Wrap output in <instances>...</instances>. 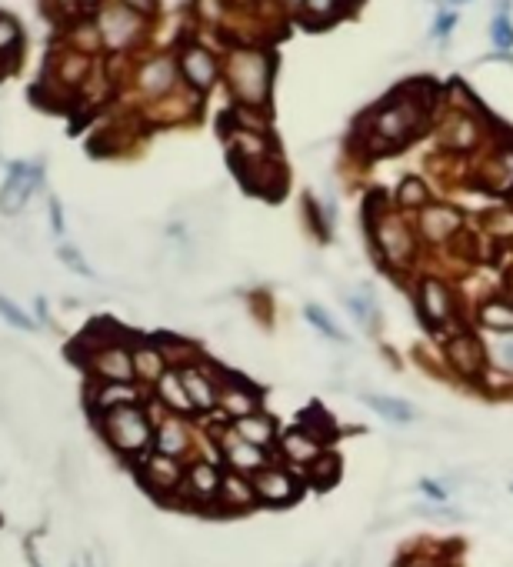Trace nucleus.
<instances>
[{
  "label": "nucleus",
  "instance_id": "nucleus-39",
  "mask_svg": "<svg viewBox=\"0 0 513 567\" xmlns=\"http://www.w3.org/2000/svg\"><path fill=\"white\" fill-rule=\"evenodd\" d=\"M287 4H291V7H297V4H300V0H287Z\"/></svg>",
  "mask_w": 513,
  "mask_h": 567
},
{
  "label": "nucleus",
  "instance_id": "nucleus-16",
  "mask_svg": "<svg viewBox=\"0 0 513 567\" xmlns=\"http://www.w3.org/2000/svg\"><path fill=\"white\" fill-rule=\"evenodd\" d=\"M100 31H104L110 48H124V44L130 40V34H134V11L110 7V11L100 17Z\"/></svg>",
  "mask_w": 513,
  "mask_h": 567
},
{
  "label": "nucleus",
  "instance_id": "nucleus-23",
  "mask_svg": "<svg viewBox=\"0 0 513 567\" xmlns=\"http://www.w3.org/2000/svg\"><path fill=\"white\" fill-rule=\"evenodd\" d=\"M157 388H161V401L167 404V407H174V411H194V401H190V394H187L184 380H180V374H163L161 380H157Z\"/></svg>",
  "mask_w": 513,
  "mask_h": 567
},
{
  "label": "nucleus",
  "instance_id": "nucleus-8",
  "mask_svg": "<svg viewBox=\"0 0 513 567\" xmlns=\"http://www.w3.org/2000/svg\"><path fill=\"white\" fill-rule=\"evenodd\" d=\"M447 361L454 367L456 374L464 378H477L480 380V364H483V347H480L477 337L470 334H460L454 341L447 344Z\"/></svg>",
  "mask_w": 513,
  "mask_h": 567
},
{
  "label": "nucleus",
  "instance_id": "nucleus-17",
  "mask_svg": "<svg viewBox=\"0 0 513 567\" xmlns=\"http://www.w3.org/2000/svg\"><path fill=\"white\" fill-rule=\"evenodd\" d=\"M233 434L247 444H254V448H267V444H274V421L264 414H250V417H240L233 424Z\"/></svg>",
  "mask_w": 513,
  "mask_h": 567
},
{
  "label": "nucleus",
  "instance_id": "nucleus-3",
  "mask_svg": "<svg viewBox=\"0 0 513 567\" xmlns=\"http://www.w3.org/2000/svg\"><path fill=\"white\" fill-rule=\"evenodd\" d=\"M420 314L430 320V327H443L447 320L454 318V294L450 287L437 277H423L420 281Z\"/></svg>",
  "mask_w": 513,
  "mask_h": 567
},
{
  "label": "nucleus",
  "instance_id": "nucleus-35",
  "mask_svg": "<svg viewBox=\"0 0 513 567\" xmlns=\"http://www.w3.org/2000/svg\"><path fill=\"white\" fill-rule=\"evenodd\" d=\"M13 37H17V31H13L11 21H0V48H7V44H13Z\"/></svg>",
  "mask_w": 513,
  "mask_h": 567
},
{
  "label": "nucleus",
  "instance_id": "nucleus-28",
  "mask_svg": "<svg viewBox=\"0 0 513 567\" xmlns=\"http://www.w3.org/2000/svg\"><path fill=\"white\" fill-rule=\"evenodd\" d=\"M303 314H307V320H310V324H314V327H317L320 334H326L330 341L350 344V337H347L343 331H340L337 324H334V318H330V314H326L324 308H317V304H307V310H303Z\"/></svg>",
  "mask_w": 513,
  "mask_h": 567
},
{
  "label": "nucleus",
  "instance_id": "nucleus-24",
  "mask_svg": "<svg viewBox=\"0 0 513 567\" xmlns=\"http://www.w3.org/2000/svg\"><path fill=\"white\" fill-rule=\"evenodd\" d=\"M184 74L190 77V81L197 83V87H207L210 81H213V60H210V54H204L200 48L187 50L184 57Z\"/></svg>",
  "mask_w": 513,
  "mask_h": 567
},
{
  "label": "nucleus",
  "instance_id": "nucleus-4",
  "mask_svg": "<svg viewBox=\"0 0 513 567\" xmlns=\"http://www.w3.org/2000/svg\"><path fill=\"white\" fill-rule=\"evenodd\" d=\"M254 494L264 504H291L293 497L300 494V487H297V477L283 467H264L254 477Z\"/></svg>",
  "mask_w": 513,
  "mask_h": 567
},
{
  "label": "nucleus",
  "instance_id": "nucleus-30",
  "mask_svg": "<svg viewBox=\"0 0 513 567\" xmlns=\"http://www.w3.org/2000/svg\"><path fill=\"white\" fill-rule=\"evenodd\" d=\"M396 201L404 204V207H420V204L427 201V188H423V180L417 178H407L396 190Z\"/></svg>",
  "mask_w": 513,
  "mask_h": 567
},
{
  "label": "nucleus",
  "instance_id": "nucleus-6",
  "mask_svg": "<svg viewBox=\"0 0 513 567\" xmlns=\"http://www.w3.org/2000/svg\"><path fill=\"white\" fill-rule=\"evenodd\" d=\"M93 371L100 374L110 384H130V378H137L134 371V354L120 344H110V347H97L93 351Z\"/></svg>",
  "mask_w": 513,
  "mask_h": 567
},
{
  "label": "nucleus",
  "instance_id": "nucleus-10",
  "mask_svg": "<svg viewBox=\"0 0 513 567\" xmlns=\"http://www.w3.org/2000/svg\"><path fill=\"white\" fill-rule=\"evenodd\" d=\"M37 184V170L34 167H17L11 174V180H7V188H4V194H0V211L4 214H17L27 204V197H30V190H34Z\"/></svg>",
  "mask_w": 513,
  "mask_h": 567
},
{
  "label": "nucleus",
  "instance_id": "nucleus-1",
  "mask_svg": "<svg viewBox=\"0 0 513 567\" xmlns=\"http://www.w3.org/2000/svg\"><path fill=\"white\" fill-rule=\"evenodd\" d=\"M104 431H107V438L114 441V448L124 450V454H134V450H140L151 441V424H147V417H143L140 407L110 411L104 417Z\"/></svg>",
  "mask_w": 513,
  "mask_h": 567
},
{
  "label": "nucleus",
  "instance_id": "nucleus-12",
  "mask_svg": "<svg viewBox=\"0 0 513 567\" xmlns=\"http://www.w3.org/2000/svg\"><path fill=\"white\" fill-rule=\"evenodd\" d=\"M221 484L223 477L217 474V467L207 461L194 464L190 471H187V491L197 497V501H210V497H221Z\"/></svg>",
  "mask_w": 513,
  "mask_h": 567
},
{
  "label": "nucleus",
  "instance_id": "nucleus-20",
  "mask_svg": "<svg viewBox=\"0 0 513 567\" xmlns=\"http://www.w3.org/2000/svg\"><path fill=\"white\" fill-rule=\"evenodd\" d=\"M221 407L230 417H250V414H256V394L254 390H247L244 384H227L221 394Z\"/></svg>",
  "mask_w": 513,
  "mask_h": 567
},
{
  "label": "nucleus",
  "instance_id": "nucleus-18",
  "mask_svg": "<svg viewBox=\"0 0 513 567\" xmlns=\"http://www.w3.org/2000/svg\"><path fill=\"white\" fill-rule=\"evenodd\" d=\"M180 380H184V388H187V394H190L194 407H200V411H210V407H217V404H221V397H217L213 384H210V380L200 374L197 367H187V371H180Z\"/></svg>",
  "mask_w": 513,
  "mask_h": 567
},
{
  "label": "nucleus",
  "instance_id": "nucleus-36",
  "mask_svg": "<svg viewBox=\"0 0 513 567\" xmlns=\"http://www.w3.org/2000/svg\"><path fill=\"white\" fill-rule=\"evenodd\" d=\"M307 7H310V11H314L317 17H320V13H330V11H334V0H307Z\"/></svg>",
  "mask_w": 513,
  "mask_h": 567
},
{
  "label": "nucleus",
  "instance_id": "nucleus-37",
  "mask_svg": "<svg viewBox=\"0 0 513 567\" xmlns=\"http://www.w3.org/2000/svg\"><path fill=\"white\" fill-rule=\"evenodd\" d=\"M124 4H130V11L137 7V11H153V0H124Z\"/></svg>",
  "mask_w": 513,
  "mask_h": 567
},
{
  "label": "nucleus",
  "instance_id": "nucleus-33",
  "mask_svg": "<svg viewBox=\"0 0 513 567\" xmlns=\"http://www.w3.org/2000/svg\"><path fill=\"white\" fill-rule=\"evenodd\" d=\"M0 314H7V320H11V324H17V327H30V320L23 318L21 310L13 308L7 297H0Z\"/></svg>",
  "mask_w": 513,
  "mask_h": 567
},
{
  "label": "nucleus",
  "instance_id": "nucleus-11",
  "mask_svg": "<svg viewBox=\"0 0 513 567\" xmlns=\"http://www.w3.org/2000/svg\"><path fill=\"white\" fill-rule=\"evenodd\" d=\"M280 448H283V454L291 458L293 464H314L324 450H320V441L310 434V431H303V427H293V431H287L283 438H280Z\"/></svg>",
  "mask_w": 513,
  "mask_h": 567
},
{
  "label": "nucleus",
  "instance_id": "nucleus-13",
  "mask_svg": "<svg viewBox=\"0 0 513 567\" xmlns=\"http://www.w3.org/2000/svg\"><path fill=\"white\" fill-rule=\"evenodd\" d=\"M417 124V114H413V107L400 104V107H390L384 110L380 118H377V134L387 137V141H404L410 130Z\"/></svg>",
  "mask_w": 513,
  "mask_h": 567
},
{
  "label": "nucleus",
  "instance_id": "nucleus-27",
  "mask_svg": "<svg viewBox=\"0 0 513 567\" xmlns=\"http://www.w3.org/2000/svg\"><path fill=\"white\" fill-rule=\"evenodd\" d=\"M184 448H187L184 424H177V421L161 424V431H157V450L167 454V458H174V454H184Z\"/></svg>",
  "mask_w": 513,
  "mask_h": 567
},
{
  "label": "nucleus",
  "instance_id": "nucleus-5",
  "mask_svg": "<svg viewBox=\"0 0 513 567\" xmlns=\"http://www.w3.org/2000/svg\"><path fill=\"white\" fill-rule=\"evenodd\" d=\"M140 477H143V484L151 487L153 494H161V497H167L170 491H177V487H184L180 464H177V458H167V454L147 458V464L140 467Z\"/></svg>",
  "mask_w": 513,
  "mask_h": 567
},
{
  "label": "nucleus",
  "instance_id": "nucleus-25",
  "mask_svg": "<svg viewBox=\"0 0 513 567\" xmlns=\"http://www.w3.org/2000/svg\"><path fill=\"white\" fill-rule=\"evenodd\" d=\"M254 484H247V481H240L237 474H227L221 484V501L223 504H230V508H247L250 501H254Z\"/></svg>",
  "mask_w": 513,
  "mask_h": 567
},
{
  "label": "nucleus",
  "instance_id": "nucleus-9",
  "mask_svg": "<svg viewBox=\"0 0 513 567\" xmlns=\"http://www.w3.org/2000/svg\"><path fill=\"white\" fill-rule=\"evenodd\" d=\"M456 227H460V214H456L454 207H443V204L427 207L423 217H420V231H423V237H427L430 244L450 240V234H456Z\"/></svg>",
  "mask_w": 513,
  "mask_h": 567
},
{
  "label": "nucleus",
  "instance_id": "nucleus-29",
  "mask_svg": "<svg viewBox=\"0 0 513 567\" xmlns=\"http://www.w3.org/2000/svg\"><path fill=\"white\" fill-rule=\"evenodd\" d=\"M170 81H174V71H170V64H167V60L151 64V67L143 71V77H140L143 91H151V94H163V91L170 87Z\"/></svg>",
  "mask_w": 513,
  "mask_h": 567
},
{
  "label": "nucleus",
  "instance_id": "nucleus-41",
  "mask_svg": "<svg viewBox=\"0 0 513 567\" xmlns=\"http://www.w3.org/2000/svg\"><path fill=\"white\" fill-rule=\"evenodd\" d=\"M87 4H91V0H87Z\"/></svg>",
  "mask_w": 513,
  "mask_h": 567
},
{
  "label": "nucleus",
  "instance_id": "nucleus-42",
  "mask_svg": "<svg viewBox=\"0 0 513 567\" xmlns=\"http://www.w3.org/2000/svg\"><path fill=\"white\" fill-rule=\"evenodd\" d=\"M353 567H357V564H353Z\"/></svg>",
  "mask_w": 513,
  "mask_h": 567
},
{
  "label": "nucleus",
  "instance_id": "nucleus-31",
  "mask_svg": "<svg viewBox=\"0 0 513 567\" xmlns=\"http://www.w3.org/2000/svg\"><path fill=\"white\" fill-rule=\"evenodd\" d=\"M490 361L497 367H503V371H513V334H507V337H500V341L493 344Z\"/></svg>",
  "mask_w": 513,
  "mask_h": 567
},
{
  "label": "nucleus",
  "instance_id": "nucleus-34",
  "mask_svg": "<svg viewBox=\"0 0 513 567\" xmlns=\"http://www.w3.org/2000/svg\"><path fill=\"white\" fill-rule=\"evenodd\" d=\"M454 24H456L454 13H440V21H437V37H447L450 31H454Z\"/></svg>",
  "mask_w": 513,
  "mask_h": 567
},
{
  "label": "nucleus",
  "instance_id": "nucleus-7",
  "mask_svg": "<svg viewBox=\"0 0 513 567\" xmlns=\"http://www.w3.org/2000/svg\"><path fill=\"white\" fill-rule=\"evenodd\" d=\"M373 237H377V248L384 250V257L390 264H400V267L410 264V257H413V237H410V231L400 221H380Z\"/></svg>",
  "mask_w": 513,
  "mask_h": 567
},
{
  "label": "nucleus",
  "instance_id": "nucleus-40",
  "mask_svg": "<svg viewBox=\"0 0 513 567\" xmlns=\"http://www.w3.org/2000/svg\"><path fill=\"white\" fill-rule=\"evenodd\" d=\"M454 4H460V0H454Z\"/></svg>",
  "mask_w": 513,
  "mask_h": 567
},
{
  "label": "nucleus",
  "instance_id": "nucleus-21",
  "mask_svg": "<svg viewBox=\"0 0 513 567\" xmlns=\"http://www.w3.org/2000/svg\"><path fill=\"white\" fill-rule=\"evenodd\" d=\"M480 324L490 327V331L513 334V304H507V301H500V297L487 301V304L480 308Z\"/></svg>",
  "mask_w": 513,
  "mask_h": 567
},
{
  "label": "nucleus",
  "instance_id": "nucleus-26",
  "mask_svg": "<svg viewBox=\"0 0 513 567\" xmlns=\"http://www.w3.org/2000/svg\"><path fill=\"white\" fill-rule=\"evenodd\" d=\"M134 371L143 380H161L163 378V354L157 347H137L134 351Z\"/></svg>",
  "mask_w": 513,
  "mask_h": 567
},
{
  "label": "nucleus",
  "instance_id": "nucleus-14",
  "mask_svg": "<svg viewBox=\"0 0 513 567\" xmlns=\"http://www.w3.org/2000/svg\"><path fill=\"white\" fill-rule=\"evenodd\" d=\"M223 454H227V461H230L237 471H264V450L240 441L233 431L223 438Z\"/></svg>",
  "mask_w": 513,
  "mask_h": 567
},
{
  "label": "nucleus",
  "instance_id": "nucleus-19",
  "mask_svg": "<svg viewBox=\"0 0 513 567\" xmlns=\"http://www.w3.org/2000/svg\"><path fill=\"white\" fill-rule=\"evenodd\" d=\"M137 401V390L130 388V384H110L104 380V388L93 394V407H100V411H120V407H134Z\"/></svg>",
  "mask_w": 513,
  "mask_h": 567
},
{
  "label": "nucleus",
  "instance_id": "nucleus-38",
  "mask_svg": "<svg viewBox=\"0 0 513 567\" xmlns=\"http://www.w3.org/2000/svg\"><path fill=\"white\" fill-rule=\"evenodd\" d=\"M507 291H510V297H513V271H510V277H507Z\"/></svg>",
  "mask_w": 513,
  "mask_h": 567
},
{
  "label": "nucleus",
  "instance_id": "nucleus-2",
  "mask_svg": "<svg viewBox=\"0 0 513 567\" xmlns=\"http://www.w3.org/2000/svg\"><path fill=\"white\" fill-rule=\"evenodd\" d=\"M233 91L244 97L247 104H260L264 94H267V60L254 54V50H244L233 57Z\"/></svg>",
  "mask_w": 513,
  "mask_h": 567
},
{
  "label": "nucleus",
  "instance_id": "nucleus-22",
  "mask_svg": "<svg viewBox=\"0 0 513 567\" xmlns=\"http://www.w3.org/2000/svg\"><path fill=\"white\" fill-rule=\"evenodd\" d=\"M340 471H343V464H340L337 454H320L314 464H310V484L317 491H330V487L340 481Z\"/></svg>",
  "mask_w": 513,
  "mask_h": 567
},
{
  "label": "nucleus",
  "instance_id": "nucleus-15",
  "mask_svg": "<svg viewBox=\"0 0 513 567\" xmlns=\"http://www.w3.org/2000/svg\"><path fill=\"white\" fill-rule=\"evenodd\" d=\"M363 401H367L370 411H377L390 424H413L420 417L407 401H396V397H387V394H363Z\"/></svg>",
  "mask_w": 513,
  "mask_h": 567
},
{
  "label": "nucleus",
  "instance_id": "nucleus-32",
  "mask_svg": "<svg viewBox=\"0 0 513 567\" xmlns=\"http://www.w3.org/2000/svg\"><path fill=\"white\" fill-rule=\"evenodd\" d=\"M493 44H497V48H510L513 44V27L510 21H507V13H500V17L493 21Z\"/></svg>",
  "mask_w": 513,
  "mask_h": 567
}]
</instances>
